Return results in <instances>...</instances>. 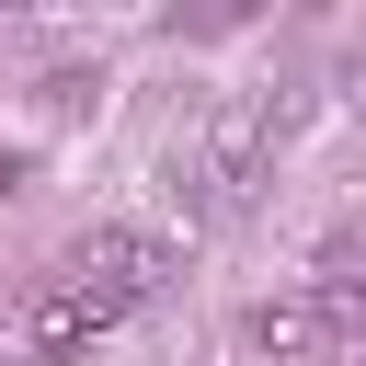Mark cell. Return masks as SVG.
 <instances>
[{"label":"cell","instance_id":"obj_6","mask_svg":"<svg viewBox=\"0 0 366 366\" xmlns=\"http://www.w3.org/2000/svg\"><path fill=\"white\" fill-rule=\"evenodd\" d=\"M23 172H34V149H23V137H0V194H23Z\"/></svg>","mask_w":366,"mask_h":366},{"label":"cell","instance_id":"obj_1","mask_svg":"<svg viewBox=\"0 0 366 366\" xmlns=\"http://www.w3.org/2000/svg\"><path fill=\"white\" fill-rule=\"evenodd\" d=\"M114 320H126V297H114V286H92V274H57L46 297H23V320H11V355H23V366H69V355H92Z\"/></svg>","mask_w":366,"mask_h":366},{"label":"cell","instance_id":"obj_3","mask_svg":"<svg viewBox=\"0 0 366 366\" xmlns=\"http://www.w3.org/2000/svg\"><path fill=\"white\" fill-rule=\"evenodd\" d=\"M172 263H183V252H172L160 229H80V240H69V274H92V286H114L126 309H137L149 286H172Z\"/></svg>","mask_w":366,"mask_h":366},{"label":"cell","instance_id":"obj_2","mask_svg":"<svg viewBox=\"0 0 366 366\" xmlns=\"http://www.w3.org/2000/svg\"><path fill=\"white\" fill-rule=\"evenodd\" d=\"M263 149H274V103H263V92H229V103L206 114V160H194V183L252 194V183H263Z\"/></svg>","mask_w":366,"mask_h":366},{"label":"cell","instance_id":"obj_4","mask_svg":"<svg viewBox=\"0 0 366 366\" xmlns=\"http://www.w3.org/2000/svg\"><path fill=\"white\" fill-rule=\"evenodd\" d=\"M240 343H252V355H274V366H309V355H332V343H343V320H332L309 286H286V297H252V309H240Z\"/></svg>","mask_w":366,"mask_h":366},{"label":"cell","instance_id":"obj_5","mask_svg":"<svg viewBox=\"0 0 366 366\" xmlns=\"http://www.w3.org/2000/svg\"><path fill=\"white\" fill-rule=\"evenodd\" d=\"M92 92H103V69H57L46 80V114H92Z\"/></svg>","mask_w":366,"mask_h":366}]
</instances>
